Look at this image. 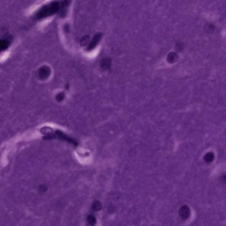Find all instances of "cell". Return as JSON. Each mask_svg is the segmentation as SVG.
Masks as SVG:
<instances>
[{
    "mask_svg": "<svg viewBox=\"0 0 226 226\" xmlns=\"http://www.w3.org/2000/svg\"><path fill=\"white\" fill-rule=\"evenodd\" d=\"M60 8V2L54 1L41 7L35 13L34 18L42 20L54 15L59 12Z\"/></svg>",
    "mask_w": 226,
    "mask_h": 226,
    "instance_id": "6da1fadb",
    "label": "cell"
},
{
    "mask_svg": "<svg viewBox=\"0 0 226 226\" xmlns=\"http://www.w3.org/2000/svg\"><path fill=\"white\" fill-rule=\"evenodd\" d=\"M51 70L48 66L44 65L39 68L38 71V77L41 80H45L49 78L50 75Z\"/></svg>",
    "mask_w": 226,
    "mask_h": 226,
    "instance_id": "7a4b0ae2",
    "label": "cell"
},
{
    "mask_svg": "<svg viewBox=\"0 0 226 226\" xmlns=\"http://www.w3.org/2000/svg\"><path fill=\"white\" fill-rule=\"evenodd\" d=\"M178 214L181 219L186 220L188 219L190 216V208L187 205H183L180 208Z\"/></svg>",
    "mask_w": 226,
    "mask_h": 226,
    "instance_id": "3957f363",
    "label": "cell"
},
{
    "mask_svg": "<svg viewBox=\"0 0 226 226\" xmlns=\"http://www.w3.org/2000/svg\"><path fill=\"white\" fill-rule=\"evenodd\" d=\"M102 37V34L101 33H98L95 34L91 41L88 45L87 48V50L91 51L95 49L98 45L99 41L100 40Z\"/></svg>",
    "mask_w": 226,
    "mask_h": 226,
    "instance_id": "277c9868",
    "label": "cell"
},
{
    "mask_svg": "<svg viewBox=\"0 0 226 226\" xmlns=\"http://www.w3.org/2000/svg\"><path fill=\"white\" fill-rule=\"evenodd\" d=\"M111 66V60L108 58H104L101 62V67L103 69H108Z\"/></svg>",
    "mask_w": 226,
    "mask_h": 226,
    "instance_id": "5b68a950",
    "label": "cell"
},
{
    "mask_svg": "<svg viewBox=\"0 0 226 226\" xmlns=\"http://www.w3.org/2000/svg\"><path fill=\"white\" fill-rule=\"evenodd\" d=\"M10 42L5 39H0V52L4 51L10 47Z\"/></svg>",
    "mask_w": 226,
    "mask_h": 226,
    "instance_id": "8992f818",
    "label": "cell"
},
{
    "mask_svg": "<svg viewBox=\"0 0 226 226\" xmlns=\"http://www.w3.org/2000/svg\"><path fill=\"white\" fill-rule=\"evenodd\" d=\"M102 206L101 203L99 201H95L92 204V209L95 211H99L101 209Z\"/></svg>",
    "mask_w": 226,
    "mask_h": 226,
    "instance_id": "52a82bcc",
    "label": "cell"
},
{
    "mask_svg": "<svg viewBox=\"0 0 226 226\" xmlns=\"http://www.w3.org/2000/svg\"><path fill=\"white\" fill-rule=\"evenodd\" d=\"M90 40L89 36L88 35L84 36L80 40V45L82 47H85L87 45Z\"/></svg>",
    "mask_w": 226,
    "mask_h": 226,
    "instance_id": "ba28073f",
    "label": "cell"
},
{
    "mask_svg": "<svg viewBox=\"0 0 226 226\" xmlns=\"http://www.w3.org/2000/svg\"><path fill=\"white\" fill-rule=\"evenodd\" d=\"M87 221L91 225H94L97 222L96 217L93 215H89L87 217Z\"/></svg>",
    "mask_w": 226,
    "mask_h": 226,
    "instance_id": "9c48e42d",
    "label": "cell"
},
{
    "mask_svg": "<svg viewBox=\"0 0 226 226\" xmlns=\"http://www.w3.org/2000/svg\"><path fill=\"white\" fill-rule=\"evenodd\" d=\"M213 158H214V156L211 153H208L205 157V160L208 162H210L212 161Z\"/></svg>",
    "mask_w": 226,
    "mask_h": 226,
    "instance_id": "30bf717a",
    "label": "cell"
},
{
    "mask_svg": "<svg viewBox=\"0 0 226 226\" xmlns=\"http://www.w3.org/2000/svg\"><path fill=\"white\" fill-rule=\"evenodd\" d=\"M64 95L63 93H60L59 94H58L56 97L57 100L59 101H61L63 100L64 99Z\"/></svg>",
    "mask_w": 226,
    "mask_h": 226,
    "instance_id": "8fae6325",
    "label": "cell"
},
{
    "mask_svg": "<svg viewBox=\"0 0 226 226\" xmlns=\"http://www.w3.org/2000/svg\"><path fill=\"white\" fill-rule=\"evenodd\" d=\"M39 190L41 192H44L46 191V190H47V189H46V187H44V186H41L39 188Z\"/></svg>",
    "mask_w": 226,
    "mask_h": 226,
    "instance_id": "7c38bea8",
    "label": "cell"
},
{
    "mask_svg": "<svg viewBox=\"0 0 226 226\" xmlns=\"http://www.w3.org/2000/svg\"><path fill=\"white\" fill-rule=\"evenodd\" d=\"M64 29L65 30V31H66V32H68V31H69V25H67V24H65Z\"/></svg>",
    "mask_w": 226,
    "mask_h": 226,
    "instance_id": "4fadbf2b",
    "label": "cell"
}]
</instances>
